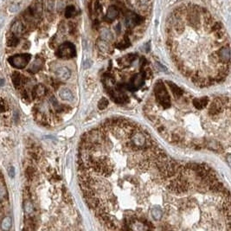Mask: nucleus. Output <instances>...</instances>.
<instances>
[{
	"instance_id": "1",
	"label": "nucleus",
	"mask_w": 231,
	"mask_h": 231,
	"mask_svg": "<svg viewBox=\"0 0 231 231\" xmlns=\"http://www.w3.org/2000/svg\"><path fill=\"white\" fill-rule=\"evenodd\" d=\"M154 94L157 102L163 107V108H169L170 107V96L166 90V87L162 81H158L154 87Z\"/></svg>"
},
{
	"instance_id": "2",
	"label": "nucleus",
	"mask_w": 231,
	"mask_h": 231,
	"mask_svg": "<svg viewBox=\"0 0 231 231\" xmlns=\"http://www.w3.org/2000/svg\"><path fill=\"white\" fill-rule=\"evenodd\" d=\"M56 55L61 59H71L76 56V49L74 44L67 42L58 47Z\"/></svg>"
},
{
	"instance_id": "3",
	"label": "nucleus",
	"mask_w": 231,
	"mask_h": 231,
	"mask_svg": "<svg viewBox=\"0 0 231 231\" xmlns=\"http://www.w3.org/2000/svg\"><path fill=\"white\" fill-rule=\"evenodd\" d=\"M31 56L30 54H21V55H16L13 57H10L8 59L10 64L18 69H24L29 61H31Z\"/></svg>"
},
{
	"instance_id": "4",
	"label": "nucleus",
	"mask_w": 231,
	"mask_h": 231,
	"mask_svg": "<svg viewBox=\"0 0 231 231\" xmlns=\"http://www.w3.org/2000/svg\"><path fill=\"white\" fill-rule=\"evenodd\" d=\"M144 76L142 74H134L130 80V82L125 85V88L129 90V91H137L139 88L142 87V85H144L145 83Z\"/></svg>"
},
{
	"instance_id": "5",
	"label": "nucleus",
	"mask_w": 231,
	"mask_h": 231,
	"mask_svg": "<svg viewBox=\"0 0 231 231\" xmlns=\"http://www.w3.org/2000/svg\"><path fill=\"white\" fill-rule=\"evenodd\" d=\"M187 20L189 23L194 28H196L200 25V16H199V10L196 6L190 7L188 10Z\"/></svg>"
},
{
	"instance_id": "6",
	"label": "nucleus",
	"mask_w": 231,
	"mask_h": 231,
	"mask_svg": "<svg viewBox=\"0 0 231 231\" xmlns=\"http://www.w3.org/2000/svg\"><path fill=\"white\" fill-rule=\"evenodd\" d=\"M216 55L217 56L218 60L220 62H222V64H227L229 63V59H230V51H229V45H227L225 47H222L220 48L217 52L216 53Z\"/></svg>"
},
{
	"instance_id": "7",
	"label": "nucleus",
	"mask_w": 231,
	"mask_h": 231,
	"mask_svg": "<svg viewBox=\"0 0 231 231\" xmlns=\"http://www.w3.org/2000/svg\"><path fill=\"white\" fill-rule=\"evenodd\" d=\"M143 20V18L140 17L139 15L134 13H131L129 14L127 17V26L128 27H132V26H136L138 24H140L141 22Z\"/></svg>"
},
{
	"instance_id": "8",
	"label": "nucleus",
	"mask_w": 231,
	"mask_h": 231,
	"mask_svg": "<svg viewBox=\"0 0 231 231\" xmlns=\"http://www.w3.org/2000/svg\"><path fill=\"white\" fill-rule=\"evenodd\" d=\"M56 74H57V78L62 80V81H66V80L69 79L71 72L67 67H60L57 69Z\"/></svg>"
},
{
	"instance_id": "9",
	"label": "nucleus",
	"mask_w": 231,
	"mask_h": 231,
	"mask_svg": "<svg viewBox=\"0 0 231 231\" xmlns=\"http://www.w3.org/2000/svg\"><path fill=\"white\" fill-rule=\"evenodd\" d=\"M209 100L208 97H203V98H198V99H194L192 103H193V106L196 107V109L198 110H201V109H204V107H206L208 104H209Z\"/></svg>"
},
{
	"instance_id": "10",
	"label": "nucleus",
	"mask_w": 231,
	"mask_h": 231,
	"mask_svg": "<svg viewBox=\"0 0 231 231\" xmlns=\"http://www.w3.org/2000/svg\"><path fill=\"white\" fill-rule=\"evenodd\" d=\"M119 16V10L115 7V6H110L107 14H106V20H107L108 22H112L115 18Z\"/></svg>"
},
{
	"instance_id": "11",
	"label": "nucleus",
	"mask_w": 231,
	"mask_h": 231,
	"mask_svg": "<svg viewBox=\"0 0 231 231\" xmlns=\"http://www.w3.org/2000/svg\"><path fill=\"white\" fill-rule=\"evenodd\" d=\"M166 83L169 85V87H170V91L173 94V95H174L175 98H180L181 96H183V91L182 88H180L178 86H177L176 84H174L173 82H169V81H167Z\"/></svg>"
},
{
	"instance_id": "12",
	"label": "nucleus",
	"mask_w": 231,
	"mask_h": 231,
	"mask_svg": "<svg viewBox=\"0 0 231 231\" xmlns=\"http://www.w3.org/2000/svg\"><path fill=\"white\" fill-rule=\"evenodd\" d=\"M136 59V55H133V54H129V55H127L126 57L120 58V60H118L120 65H122L123 67H127L131 64L132 61H134Z\"/></svg>"
},
{
	"instance_id": "13",
	"label": "nucleus",
	"mask_w": 231,
	"mask_h": 231,
	"mask_svg": "<svg viewBox=\"0 0 231 231\" xmlns=\"http://www.w3.org/2000/svg\"><path fill=\"white\" fill-rule=\"evenodd\" d=\"M23 31H24V28H23V23L20 21H16L12 24V26H11V32H12V34L17 36L22 35Z\"/></svg>"
},
{
	"instance_id": "14",
	"label": "nucleus",
	"mask_w": 231,
	"mask_h": 231,
	"mask_svg": "<svg viewBox=\"0 0 231 231\" xmlns=\"http://www.w3.org/2000/svg\"><path fill=\"white\" fill-rule=\"evenodd\" d=\"M100 38L106 41V42H112L113 40V33L111 32V31L109 29H107V28H103V29L100 30Z\"/></svg>"
},
{
	"instance_id": "15",
	"label": "nucleus",
	"mask_w": 231,
	"mask_h": 231,
	"mask_svg": "<svg viewBox=\"0 0 231 231\" xmlns=\"http://www.w3.org/2000/svg\"><path fill=\"white\" fill-rule=\"evenodd\" d=\"M59 95L63 100H69V101L73 100L74 98L73 93L69 88H61L59 92Z\"/></svg>"
},
{
	"instance_id": "16",
	"label": "nucleus",
	"mask_w": 231,
	"mask_h": 231,
	"mask_svg": "<svg viewBox=\"0 0 231 231\" xmlns=\"http://www.w3.org/2000/svg\"><path fill=\"white\" fill-rule=\"evenodd\" d=\"M43 63H44V61L42 60V58H36L35 61H33V63L31 64V67H30L29 71L31 72V73H36V72H38L42 69Z\"/></svg>"
},
{
	"instance_id": "17",
	"label": "nucleus",
	"mask_w": 231,
	"mask_h": 231,
	"mask_svg": "<svg viewBox=\"0 0 231 231\" xmlns=\"http://www.w3.org/2000/svg\"><path fill=\"white\" fill-rule=\"evenodd\" d=\"M97 47L100 49L101 52L105 53H111L112 52V48L110 47V45L107 44V42H106L104 40L100 39L97 41Z\"/></svg>"
},
{
	"instance_id": "18",
	"label": "nucleus",
	"mask_w": 231,
	"mask_h": 231,
	"mask_svg": "<svg viewBox=\"0 0 231 231\" xmlns=\"http://www.w3.org/2000/svg\"><path fill=\"white\" fill-rule=\"evenodd\" d=\"M162 209H160V207L158 206H155L153 207L152 210H151V215L153 217V219H155L156 221H158L160 220L162 217Z\"/></svg>"
},
{
	"instance_id": "19",
	"label": "nucleus",
	"mask_w": 231,
	"mask_h": 231,
	"mask_svg": "<svg viewBox=\"0 0 231 231\" xmlns=\"http://www.w3.org/2000/svg\"><path fill=\"white\" fill-rule=\"evenodd\" d=\"M34 97H37V98H41L43 96L45 95V92H46V89H45V87L43 86V85H38L34 88Z\"/></svg>"
},
{
	"instance_id": "20",
	"label": "nucleus",
	"mask_w": 231,
	"mask_h": 231,
	"mask_svg": "<svg viewBox=\"0 0 231 231\" xmlns=\"http://www.w3.org/2000/svg\"><path fill=\"white\" fill-rule=\"evenodd\" d=\"M18 36H15L14 34H11L10 36H8V39H7V45L10 46V47H14V46H17L18 44Z\"/></svg>"
},
{
	"instance_id": "21",
	"label": "nucleus",
	"mask_w": 231,
	"mask_h": 231,
	"mask_svg": "<svg viewBox=\"0 0 231 231\" xmlns=\"http://www.w3.org/2000/svg\"><path fill=\"white\" fill-rule=\"evenodd\" d=\"M22 75L18 73H15L12 75V82H13V84L16 86V87H20L22 85Z\"/></svg>"
},
{
	"instance_id": "22",
	"label": "nucleus",
	"mask_w": 231,
	"mask_h": 231,
	"mask_svg": "<svg viewBox=\"0 0 231 231\" xmlns=\"http://www.w3.org/2000/svg\"><path fill=\"white\" fill-rule=\"evenodd\" d=\"M2 229L3 230H9L11 227V218L10 217H5L3 221H2Z\"/></svg>"
},
{
	"instance_id": "23",
	"label": "nucleus",
	"mask_w": 231,
	"mask_h": 231,
	"mask_svg": "<svg viewBox=\"0 0 231 231\" xmlns=\"http://www.w3.org/2000/svg\"><path fill=\"white\" fill-rule=\"evenodd\" d=\"M130 41L128 38L127 37H125L123 41H121L120 43H119V44H116V48H119V49H125V48H128L129 46H130Z\"/></svg>"
},
{
	"instance_id": "24",
	"label": "nucleus",
	"mask_w": 231,
	"mask_h": 231,
	"mask_svg": "<svg viewBox=\"0 0 231 231\" xmlns=\"http://www.w3.org/2000/svg\"><path fill=\"white\" fill-rule=\"evenodd\" d=\"M75 13V7L74 5H69L68 7H66L65 9V17L67 18H72Z\"/></svg>"
},
{
	"instance_id": "25",
	"label": "nucleus",
	"mask_w": 231,
	"mask_h": 231,
	"mask_svg": "<svg viewBox=\"0 0 231 231\" xmlns=\"http://www.w3.org/2000/svg\"><path fill=\"white\" fill-rule=\"evenodd\" d=\"M174 30L178 34H181L183 33L184 31V25L182 22L180 21H176L174 23Z\"/></svg>"
},
{
	"instance_id": "26",
	"label": "nucleus",
	"mask_w": 231,
	"mask_h": 231,
	"mask_svg": "<svg viewBox=\"0 0 231 231\" xmlns=\"http://www.w3.org/2000/svg\"><path fill=\"white\" fill-rule=\"evenodd\" d=\"M23 209H24L26 214H31L33 212L34 207H33V204H31L30 201H25L24 204H23Z\"/></svg>"
},
{
	"instance_id": "27",
	"label": "nucleus",
	"mask_w": 231,
	"mask_h": 231,
	"mask_svg": "<svg viewBox=\"0 0 231 231\" xmlns=\"http://www.w3.org/2000/svg\"><path fill=\"white\" fill-rule=\"evenodd\" d=\"M7 196V190L5 185L3 183L0 182V201L5 199Z\"/></svg>"
},
{
	"instance_id": "28",
	"label": "nucleus",
	"mask_w": 231,
	"mask_h": 231,
	"mask_svg": "<svg viewBox=\"0 0 231 231\" xmlns=\"http://www.w3.org/2000/svg\"><path fill=\"white\" fill-rule=\"evenodd\" d=\"M62 192H63V196H64V200L66 201V203L69 204H71L73 203V201H72V197L70 196L69 192L68 191V190L64 187H63Z\"/></svg>"
},
{
	"instance_id": "29",
	"label": "nucleus",
	"mask_w": 231,
	"mask_h": 231,
	"mask_svg": "<svg viewBox=\"0 0 231 231\" xmlns=\"http://www.w3.org/2000/svg\"><path fill=\"white\" fill-rule=\"evenodd\" d=\"M107 105H108V100H107L106 98H101L99 101V103H98V107L100 110H103L105 109L107 107Z\"/></svg>"
},
{
	"instance_id": "30",
	"label": "nucleus",
	"mask_w": 231,
	"mask_h": 231,
	"mask_svg": "<svg viewBox=\"0 0 231 231\" xmlns=\"http://www.w3.org/2000/svg\"><path fill=\"white\" fill-rule=\"evenodd\" d=\"M204 23L206 25L208 26H210L212 23H213V18L211 17V15L209 13H208L206 11V13L204 14Z\"/></svg>"
},
{
	"instance_id": "31",
	"label": "nucleus",
	"mask_w": 231,
	"mask_h": 231,
	"mask_svg": "<svg viewBox=\"0 0 231 231\" xmlns=\"http://www.w3.org/2000/svg\"><path fill=\"white\" fill-rule=\"evenodd\" d=\"M182 140V136L178 134V133H173L172 135H171V141H173V142H180Z\"/></svg>"
},
{
	"instance_id": "32",
	"label": "nucleus",
	"mask_w": 231,
	"mask_h": 231,
	"mask_svg": "<svg viewBox=\"0 0 231 231\" xmlns=\"http://www.w3.org/2000/svg\"><path fill=\"white\" fill-rule=\"evenodd\" d=\"M46 6H47L48 10L52 11L53 9H54V2L51 1V0H48V1H47V4H46Z\"/></svg>"
},
{
	"instance_id": "33",
	"label": "nucleus",
	"mask_w": 231,
	"mask_h": 231,
	"mask_svg": "<svg viewBox=\"0 0 231 231\" xmlns=\"http://www.w3.org/2000/svg\"><path fill=\"white\" fill-rule=\"evenodd\" d=\"M222 28V24L220 23H215L212 25V31H216L218 30H221Z\"/></svg>"
},
{
	"instance_id": "34",
	"label": "nucleus",
	"mask_w": 231,
	"mask_h": 231,
	"mask_svg": "<svg viewBox=\"0 0 231 231\" xmlns=\"http://www.w3.org/2000/svg\"><path fill=\"white\" fill-rule=\"evenodd\" d=\"M9 175L10 178H13L14 175H15V170H14V167L10 166L9 169Z\"/></svg>"
}]
</instances>
